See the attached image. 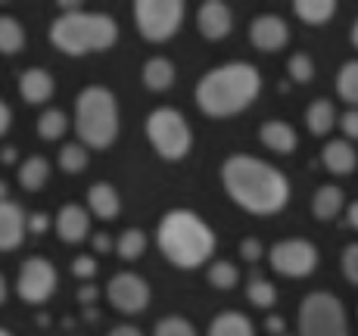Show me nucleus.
Masks as SVG:
<instances>
[{"instance_id": "obj_43", "label": "nucleus", "mask_w": 358, "mask_h": 336, "mask_svg": "<svg viewBox=\"0 0 358 336\" xmlns=\"http://www.w3.org/2000/svg\"><path fill=\"white\" fill-rule=\"evenodd\" d=\"M10 122H13V112H10V106H6V103L0 100V137H3L6 131H10Z\"/></svg>"}, {"instance_id": "obj_33", "label": "nucleus", "mask_w": 358, "mask_h": 336, "mask_svg": "<svg viewBox=\"0 0 358 336\" xmlns=\"http://www.w3.org/2000/svg\"><path fill=\"white\" fill-rule=\"evenodd\" d=\"M240 274L234 268V262H212L209 265V284L215 286V290H231V286H237Z\"/></svg>"}, {"instance_id": "obj_44", "label": "nucleus", "mask_w": 358, "mask_h": 336, "mask_svg": "<svg viewBox=\"0 0 358 336\" xmlns=\"http://www.w3.org/2000/svg\"><path fill=\"white\" fill-rule=\"evenodd\" d=\"M106 336H143L137 327H131V324H119V327H113Z\"/></svg>"}, {"instance_id": "obj_7", "label": "nucleus", "mask_w": 358, "mask_h": 336, "mask_svg": "<svg viewBox=\"0 0 358 336\" xmlns=\"http://www.w3.org/2000/svg\"><path fill=\"white\" fill-rule=\"evenodd\" d=\"M184 3L181 0H134L131 6V19L134 29L150 44H162L171 41L184 25Z\"/></svg>"}, {"instance_id": "obj_39", "label": "nucleus", "mask_w": 358, "mask_h": 336, "mask_svg": "<svg viewBox=\"0 0 358 336\" xmlns=\"http://www.w3.org/2000/svg\"><path fill=\"white\" fill-rule=\"evenodd\" d=\"M340 128L346 131V137H358V109H349L340 115Z\"/></svg>"}, {"instance_id": "obj_34", "label": "nucleus", "mask_w": 358, "mask_h": 336, "mask_svg": "<svg viewBox=\"0 0 358 336\" xmlns=\"http://www.w3.org/2000/svg\"><path fill=\"white\" fill-rule=\"evenodd\" d=\"M287 75H290L293 81H299V85H306V81H312V75H315V63L306 57V53H293V57L287 59Z\"/></svg>"}, {"instance_id": "obj_27", "label": "nucleus", "mask_w": 358, "mask_h": 336, "mask_svg": "<svg viewBox=\"0 0 358 336\" xmlns=\"http://www.w3.org/2000/svg\"><path fill=\"white\" fill-rule=\"evenodd\" d=\"M143 252H147V234H143V231L128 228L115 240V256H119L122 262H137Z\"/></svg>"}, {"instance_id": "obj_49", "label": "nucleus", "mask_w": 358, "mask_h": 336, "mask_svg": "<svg viewBox=\"0 0 358 336\" xmlns=\"http://www.w3.org/2000/svg\"><path fill=\"white\" fill-rule=\"evenodd\" d=\"M85 321H100V312H97V308H87V312H85Z\"/></svg>"}, {"instance_id": "obj_8", "label": "nucleus", "mask_w": 358, "mask_h": 336, "mask_svg": "<svg viewBox=\"0 0 358 336\" xmlns=\"http://www.w3.org/2000/svg\"><path fill=\"white\" fill-rule=\"evenodd\" d=\"M299 336H349L343 302L327 290L308 293L299 305Z\"/></svg>"}, {"instance_id": "obj_4", "label": "nucleus", "mask_w": 358, "mask_h": 336, "mask_svg": "<svg viewBox=\"0 0 358 336\" xmlns=\"http://www.w3.org/2000/svg\"><path fill=\"white\" fill-rule=\"evenodd\" d=\"M119 41V25L109 13L78 10L63 13L50 22V44L66 57H87L103 53Z\"/></svg>"}, {"instance_id": "obj_23", "label": "nucleus", "mask_w": 358, "mask_h": 336, "mask_svg": "<svg viewBox=\"0 0 358 336\" xmlns=\"http://www.w3.org/2000/svg\"><path fill=\"white\" fill-rule=\"evenodd\" d=\"M343 200H346V196H343V190L336 187V184H324V187H318L312 196V215L321 218V221H330V218L340 215Z\"/></svg>"}, {"instance_id": "obj_3", "label": "nucleus", "mask_w": 358, "mask_h": 336, "mask_svg": "<svg viewBox=\"0 0 358 336\" xmlns=\"http://www.w3.org/2000/svg\"><path fill=\"white\" fill-rule=\"evenodd\" d=\"M156 246L162 258L181 271L206 265L215 252V231L190 209H169L156 224Z\"/></svg>"}, {"instance_id": "obj_2", "label": "nucleus", "mask_w": 358, "mask_h": 336, "mask_svg": "<svg viewBox=\"0 0 358 336\" xmlns=\"http://www.w3.org/2000/svg\"><path fill=\"white\" fill-rule=\"evenodd\" d=\"M262 75L252 63L215 66L196 81V106L212 119H231L256 103Z\"/></svg>"}, {"instance_id": "obj_48", "label": "nucleus", "mask_w": 358, "mask_h": 336, "mask_svg": "<svg viewBox=\"0 0 358 336\" xmlns=\"http://www.w3.org/2000/svg\"><path fill=\"white\" fill-rule=\"evenodd\" d=\"M10 200V187H6V181H0V203Z\"/></svg>"}, {"instance_id": "obj_35", "label": "nucleus", "mask_w": 358, "mask_h": 336, "mask_svg": "<svg viewBox=\"0 0 358 336\" xmlns=\"http://www.w3.org/2000/svg\"><path fill=\"white\" fill-rule=\"evenodd\" d=\"M97 258L87 252V256H75V262H72V274L81 280V284H87V280H94V274H97Z\"/></svg>"}, {"instance_id": "obj_32", "label": "nucleus", "mask_w": 358, "mask_h": 336, "mask_svg": "<svg viewBox=\"0 0 358 336\" xmlns=\"http://www.w3.org/2000/svg\"><path fill=\"white\" fill-rule=\"evenodd\" d=\"M153 336H196V330L187 318H181V314H169V318L156 321Z\"/></svg>"}, {"instance_id": "obj_1", "label": "nucleus", "mask_w": 358, "mask_h": 336, "mask_svg": "<svg viewBox=\"0 0 358 336\" xmlns=\"http://www.w3.org/2000/svg\"><path fill=\"white\" fill-rule=\"evenodd\" d=\"M224 193L250 215H278L290 200V181L280 168L256 156H228L222 166Z\"/></svg>"}, {"instance_id": "obj_22", "label": "nucleus", "mask_w": 358, "mask_h": 336, "mask_svg": "<svg viewBox=\"0 0 358 336\" xmlns=\"http://www.w3.org/2000/svg\"><path fill=\"white\" fill-rule=\"evenodd\" d=\"M206 336H256V327L246 314L240 312H222L212 318L209 324V333Z\"/></svg>"}, {"instance_id": "obj_50", "label": "nucleus", "mask_w": 358, "mask_h": 336, "mask_svg": "<svg viewBox=\"0 0 358 336\" xmlns=\"http://www.w3.org/2000/svg\"><path fill=\"white\" fill-rule=\"evenodd\" d=\"M352 44L358 47V19H355V25H352Z\"/></svg>"}, {"instance_id": "obj_16", "label": "nucleus", "mask_w": 358, "mask_h": 336, "mask_svg": "<svg viewBox=\"0 0 358 336\" xmlns=\"http://www.w3.org/2000/svg\"><path fill=\"white\" fill-rule=\"evenodd\" d=\"M53 91H57V81H53V75L47 72V68L29 66V68L19 72V94H22V100L31 103V106H44V103H50Z\"/></svg>"}, {"instance_id": "obj_6", "label": "nucleus", "mask_w": 358, "mask_h": 336, "mask_svg": "<svg viewBox=\"0 0 358 336\" xmlns=\"http://www.w3.org/2000/svg\"><path fill=\"white\" fill-rule=\"evenodd\" d=\"M147 140L159 159L181 162L187 159L190 147H194V131L175 106H156L147 115Z\"/></svg>"}, {"instance_id": "obj_20", "label": "nucleus", "mask_w": 358, "mask_h": 336, "mask_svg": "<svg viewBox=\"0 0 358 336\" xmlns=\"http://www.w3.org/2000/svg\"><path fill=\"white\" fill-rule=\"evenodd\" d=\"M259 140L265 143L268 149H274V153H293L296 149V131H293V125H287V122H280V119H271V122H265V125L259 128Z\"/></svg>"}, {"instance_id": "obj_51", "label": "nucleus", "mask_w": 358, "mask_h": 336, "mask_svg": "<svg viewBox=\"0 0 358 336\" xmlns=\"http://www.w3.org/2000/svg\"><path fill=\"white\" fill-rule=\"evenodd\" d=\"M0 336H13V333H10V330H3V327H0Z\"/></svg>"}, {"instance_id": "obj_40", "label": "nucleus", "mask_w": 358, "mask_h": 336, "mask_svg": "<svg viewBox=\"0 0 358 336\" xmlns=\"http://www.w3.org/2000/svg\"><path fill=\"white\" fill-rule=\"evenodd\" d=\"M91 249L97 252H115V240L109 234H91Z\"/></svg>"}, {"instance_id": "obj_38", "label": "nucleus", "mask_w": 358, "mask_h": 336, "mask_svg": "<svg viewBox=\"0 0 358 336\" xmlns=\"http://www.w3.org/2000/svg\"><path fill=\"white\" fill-rule=\"evenodd\" d=\"M262 256H265V249H262V243L256 237L240 240V258H243V262H259Z\"/></svg>"}, {"instance_id": "obj_46", "label": "nucleus", "mask_w": 358, "mask_h": 336, "mask_svg": "<svg viewBox=\"0 0 358 336\" xmlns=\"http://www.w3.org/2000/svg\"><path fill=\"white\" fill-rule=\"evenodd\" d=\"M346 218H349V224H352V228L358 231V203H352V205H349V212H346Z\"/></svg>"}, {"instance_id": "obj_31", "label": "nucleus", "mask_w": 358, "mask_h": 336, "mask_svg": "<svg viewBox=\"0 0 358 336\" xmlns=\"http://www.w3.org/2000/svg\"><path fill=\"white\" fill-rule=\"evenodd\" d=\"M246 299H250L256 308H271L278 302V286L265 277H252L250 286H246Z\"/></svg>"}, {"instance_id": "obj_11", "label": "nucleus", "mask_w": 358, "mask_h": 336, "mask_svg": "<svg viewBox=\"0 0 358 336\" xmlns=\"http://www.w3.org/2000/svg\"><path fill=\"white\" fill-rule=\"evenodd\" d=\"M106 299L115 312L122 314H141L147 312L150 299H153V290L150 284L134 271H119L113 280L106 284Z\"/></svg>"}, {"instance_id": "obj_52", "label": "nucleus", "mask_w": 358, "mask_h": 336, "mask_svg": "<svg viewBox=\"0 0 358 336\" xmlns=\"http://www.w3.org/2000/svg\"><path fill=\"white\" fill-rule=\"evenodd\" d=\"M284 336H290V333H284Z\"/></svg>"}, {"instance_id": "obj_30", "label": "nucleus", "mask_w": 358, "mask_h": 336, "mask_svg": "<svg viewBox=\"0 0 358 336\" xmlns=\"http://www.w3.org/2000/svg\"><path fill=\"white\" fill-rule=\"evenodd\" d=\"M336 91H340V100L358 106V59L343 63L340 75H336Z\"/></svg>"}, {"instance_id": "obj_45", "label": "nucleus", "mask_w": 358, "mask_h": 336, "mask_svg": "<svg viewBox=\"0 0 358 336\" xmlns=\"http://www.w3.org/2000/svg\"><path fill=\"white\" fill-rule=\"evenodd\" d=\"M0 162H6V166H10V162H16V147H3V153H0Z\"/></svg>"}, {"instance_id": "obj_42", "label": "nucleus", "mask_w": 358, "mask_h": 336, "mask_svg": "<svg viewBox=\"0 0 358 336\" xmlns=\"http://www.w3.org/2000/svg\"><path fill=\"white\" fill-rule=\"evenodd\" d=\"M265 330L271 336H284V318H280V314H268V318H265Z\"/></svg>"}, {"instance_id": "obj_19", "label": "nucleus", "mask_w": 358, "mask_h": 336, "mask_svg": "<svg viewBox=\"0 0 358 336\" xmlns=\"http://www.w3.org/2000/svg\"><path fill=\"white\" fill-rule=\"evenodd\" d=\"M175 63L171 59H165V57H150L147 63H143L141 68V81H143V87L147 91H156V94H162V91H169L171 85H175Z\"/></svg>"}, {"instance_id": "obj_17", "label": "nucleus", "mask_w": 358, "mask_h": 336, "mask_svg": "<svg viewBox=\"0 0 358 336\" xmlns=\"http://www.w3.org/2000/svg\"><path fill=\"white\" fill-rule=\"evenodd\" d=\"M87 209L100 218V221H113L122 215V196L109 181H97L87 187Z\"/></svg>"}, {"instance_id": "obj_21", "label": "nucleus", "mask_w": 358, "mask_h": 336, "mask_svg": "<svg viewBox=\"0 0 358 336\" xmlns=\"http://www.w3.org/2000/svg\"><path fill=\"white\" fill-rule=\"evenodd\" d=\"M25 41H29L25 25L16 16H10V13H0V53L3 57H16V53L25 50Z\"/></svg>"}, {"instance_id": "obj_28", "label": "nucleus", "mask_w": 358, "mask_h": 336, "mask_svg": "<svg viewBox=\"0 0 358 336\" xmlns=\"http://www.w3.org/2000/svg\"><path fill=\"white\" fill-rule=\"evenodd\" d=\"M66 128H69V119L63 109H44L38 115V122H34V131H38L41 140H59L66 134Z\"/></svg>"}, {"instance_id": "obj_9", "label": "nucleus", "mask_w": 358, "mask_h": 336, "mask_svg": "<svg viewBox=\"0 0 358 336\" xmlns=\"http://www.w3.org/2000/svg\"><path fill=\"white\" fill-rule=\"evenodd\" d=\"M57 284H59V274L53 268L50 258L44 256H31L22 262L19 268V277H16V293L22 302L29 305H44L47 299L57 293Z\"/></svg>"}, {"instance_id": "obj_14", "label": "nucleus", "mask_w": 358, "mask_h": 336, "mask_svg": "<svg viewBox=\"0 0 358 336\" xmlns=\"http://www.w3.org/2000/svg\"><path fill=\"white\" fill-rule=\"evenodd\" d=\"M231 25H234V13H231L228 3H222V0H206V3L196 10V29L203 38H209V41L228 38Z\"/></svg>"}, {"instance_id": "obj_5", "label": "nucleus", "mask_w": 358, "mask_h": 336, "mask_svg": "<svg viewBox=\"0 0 358 336\" xmlns=\"http://www.w3.org/2000/svg\"><path fill=\"white\" fill-rule=\"evenodd\" d=\"M119 100L106 85H87L75 97V134L87 149H109L119 137Z\"/></svg>"}, {"instance_id": "obj_24", "label": "nucleus", "mask_w": 358, "mask_h": 336, "mask_svg": "<svg viewBox=\"0 0 358 336\" xmlns=\"http://www.w3.org/2000/svg\"><path fill=\"white\" fill-rule=\"evenodd\" d=\"M47 181H50V162L44 159V156H29V159L19 166V184H22V190H44Z\"/></svg>"}, {"instance_id": "obj_29", "label": "nucleus", "mask_w": 358, "mask_h": 336, "mask_svg": "<svg viewBox=\"0 0 358 336\" xmlns=\"http://www.w3.org/2000/svg\"><path fill=\"white\" fill-rule=\"evenodd\" d=\"M57 166L66 171V175H78V171L87 168V147L78 140L66 143V147H59V156H57Z\"/></svg>"}, {"instance_id": "obj_18", "label": "nucleus", "mask_w": 358, "mask_h": 336, "mask_svg": "<svg viewBox=\"0 0 358 336\" xmlns=\"http://www.w3.org/2000/svg\"><path fill=\"white\" fill-rule=\"evenodd\" d=\"M321 159L330 175H352L358 166V153L349 140H327V147L321 149Z\"/></svg>"}, {"instance_id": "obj_47", "label": "nucleus", "mask_w": 358, "mask_h": 336, "mask_svg": "<svg viewBox=\"0 0 358 336\" xmlns=\"http://www.w3.org/2000/svg\"><path fill=\"white\" fill-rule=\"evenodd\" d=\"M6 296H10V284H6V277L0 274V305L6 302Z\"/></svg>"}, {"instance_id": "obj_25", "label": "nucleus", "mask_w": 358, "mask_h": 336, "mask_svg": "<svg viewBox=\"0 0 358 336\" xmlns=\"http://www.w3.org/2000/svg\"><path fill=\"white\" fill-rule=\"evenodd\" d=\"M334 122H336V109L330 100H315L312 106L306 109V125L315 137H324L330 128H334Z\"/></svg>"}, {"instance_id": "obj_10", "label": "nucleus", "mask_w": 358, "mask_h": 336, "mask_svg": "<svg viewBox=\"0 0 358 336\" xmlns=\"http://www.w3.org/2000/svg\"><path fill=\"white\" fill-rule=\"evenodd\" d=\"M268 262L284 277H308V274L318 268V249H315V243H308L302 237L278 240L268 249Z\"/></svg>"}, {"instance_id": "obj_26", "label": "nucleus", "mask_w": 358, "mask_h": 336, "mask_svg": "<svg viewBox=\"0 0 358 336\" xmlns=\"http://www.w3.org/2000/svg\"><path fill=\"white\" fill-rule=\"evenodd\" d=\"M293 13L306 25H324L327 19L336 13V3H334V0H296Z\"/></svg>"}, {"instance_id": "obj_15", "label": "nucleus", "mask_w": 358, "mask_h": 336, "mask_svg": "<svg viewBox=\"0 0 358 336\" xmlns=\"http://www.w3.org/2000/svg\"><path fill=\"white\" fill-rule=\"evenodd\" d=\"M53 231H57V237L63 240V243H72V246L87 240V234H91L87 209L85 205H75V203L63 205V209L57 212V218H53Z\"/></svg>"}, {"instance_id": "obj_13", "label": "nucleus", "mask_w": 358, "mask_h": 336, "mask_svg": "<svg viewBox=\"0 0 358 336\" xmlns=\"http://www.w3.org/2000/svg\"><path fill=\"white\" fill-rule=\"evenodd\" d=\"M25 237H29V215H25V209L13 200L0 203V252L19 249Z\"/></svg>"}, {"instance_id": "obj_12", "label": "nucleus", "mask_w": 358, "mask_h": 336, "mask_svg": "<svg viewBox=\"0 0 358 336\" xmlns=\"http://www.w3.org/2000/svg\"><path fill=\"white\" fill-rule=\"evenodd\" d=\"M250 41H252L256 50L274 53V50H280V47H287L290 29H287V22L280 16H274V13H262V16H256L252 25H250Z\"/></svg>"}, {"instance_id": "obj_41", "label": "nucleus", "mask_w": 358, "mask_h": 336, "mask_svg": "<svg viewBox=\"0 0 358 336\" xmlns=\"http://www.w3.org/2000/svg\"><path fill=\"white\" fill-rule=\"evenodd\" d=\"M97 299H100V290H97L94 284H81V286H78V302H81V305H94Z\"/></svg>"}, {"instance_id": "obj_36", "label": "nucleus", "mask_w": 358, "mask_h": 336, "mask_svg": "<svg viewBox=\"0 0 358 336\" xmlns=\"http://www.w3.org/2000/svg\"><path fill=\"white\" fill-rule=\"evenodd\" d=\"M343 274H346L349 284L358 286V243H349L343 249Z\"/></svg>"}, {"instance_id": "obj_37", "label": "nucleus", "mask_w": 358, "mask_h": 336, "mask_svg": "<svg viewBox=\"0 0 358 336\" xmlns=\"http://www.w3.org/2000/svg\"><path fill=\"white\" fill-rule=\"evenodd\" d=\"M50 228H53V218L47 215V212H31V215H29V234L44 237Z\"/></svg>"}]
</instances>
